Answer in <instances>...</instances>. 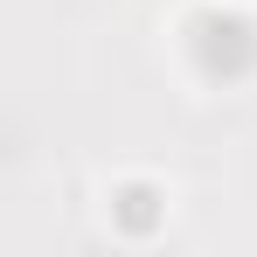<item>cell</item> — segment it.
<instances>
[{
	"label": "cell",
	"instance_id": "cell-1",
	"mask_svg": "<svg viewBox=\"0 0 257 257\" xmlns=\"http://www.w3.org/2000/svg\"><path fill=\"white\" fill-rule=\"evenodd\" d=\"M243 35H250L243 21H202V63L222 70V77H236V70L257 56V42H243Z\"/></svg>",
	"mask_w": 257,
	"mask_h": 257
}]
</instances>
